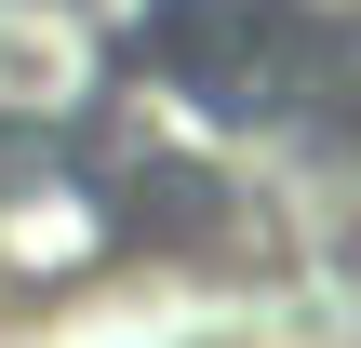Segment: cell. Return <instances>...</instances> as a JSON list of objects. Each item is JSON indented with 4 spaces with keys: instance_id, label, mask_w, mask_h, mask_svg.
I'll return each instance as SVG.
<instances>
[{
    "instance_id": "6da1fadb",
    "label": "cell",
    "mask_w": 361,
    "mask_h": 348,
    "mask_svg": "<svg viewBox=\"0 0 361 348\" xmlns=\"http://www.w3.org/2000/svg\"><path fill=\"white\" fill-rule=\"evenodd\" d=\"M107 188L80 174V161H54V148H27V134H0V282H80L94 255H107Z\"/></svg>"
},
{
    "instance_id": "7a4b0ae2",
    "label": "cell",
    "mask_w": 361,
    "mask_h": 348,
    "mask_svg": "<svg viewBox=\"0 0 361 348\" xmlns=\"http://www.w3.org/2000/svg\"><path fill=\"white\" fill-rule=\"evenodd\" d=\"M94 80H107V40L67 13V0H0V134H54V121H80L94 107Z\"/></svg>"
},
{
    "instance_id": "3957f363",
    "label": "cell",
    "mask_w": 361,
    "mask_h": 348,
    "mask_svg": "<svg viewBox=\"0 0 361 348\" xmlns=\"http://www.w3.org/2000/svg\"><path fill=\"white\" fill-rule=\"evenodd\" d=\"M295 13H308V27H361V0H295Z\"/></svg>"
}]
</instances>
